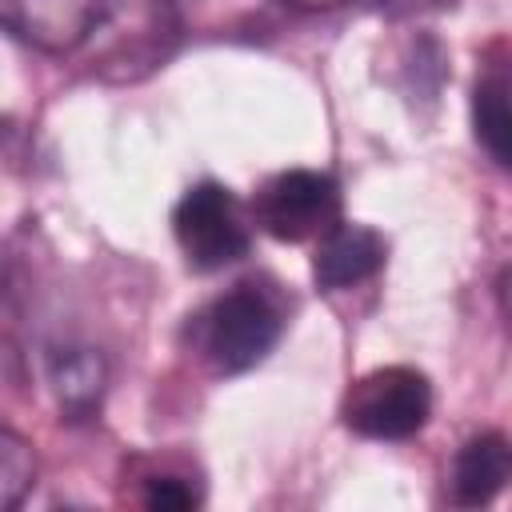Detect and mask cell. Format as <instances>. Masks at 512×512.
Listing matches in <instances>:
<instances>
[{
  "mask_svg": "<svg viewBox=\"0 0 512 512\" xmlns=\"http://www.w3.org/2000/svg\"><path fill=\"white\" fill-rule=\"evenodd\" d=\"M508 472H512V448H508V440L500 432H476L452 456V472H448L452 504H464V508L488 504L504 488Z\"/></svg>",
  "mask_w": 512,
  "mask_h": 512,
  "instance_id": "7",
  "label": "cell"
},
{
  "mask_svg": "<svg viewBox=\"0 0 512 512\" xmlns=\"http://www.w3.org/2000/svg\"><path fill=\"white\" fill-rule=\"evenodd\" d=\"M48 384L56 392V404L68 420H84L100 408L104 384H108V368L104 356L96 348L84 344H64L48 352Z\"/></svg>",
  "mask_w": 512,
  "mask_h": 512,
  "instance_id": "8",
  "label": "cell"
},
{
  "mask_svg": "<svg viewBox=\"0 0 512 512\" xmlns=\"http://www.w3.org/2000/svg\"><path fill=\"white\" fill-rule=\"evenodd\" d=\"M388 260V244L368 224H344L336 220L328 232L316 236L312 252V276L324 292H348L364 280H372Z\"/></svg>",
  "mask_w": 512,
  "mask_h": 512,
  "instance_id": "6",
  "label": "cell"
},
{
  "mask_svg": "<svg viewBox=\"0 0 512 512\" xmlns=\"http://www.w3.org/2000/svg\"><path fill=\"white\" fill-rule=\"evenodd\" d=\"M292 8H304V12H328V8H340L344 0H284Z\"/></svg>",
  "mask_w": 512,
  "mask_h": 512,
  "instance_id": "13",
  "label": "cell"
},
{
  "mask_svg": "<svg viewBox=\"0 0 512 512\" xmlns=\"http://www.w3.org/2000/svg\"><path fill=\"white\" fill-rule=\"evenodd\" d=\"M172 236L196 272H220L248 256L252 232L232 188L216 180L192 184L172 208Z\"/></svg>",
  "mask_w": 512,
  "mask_h": 512,
  "instance_id": "3",
  "label": "cell"
},
{
  "mask_svg": "<svg viewBox=\"0 0 512 512\" xmlns=\"http://www.w3.org/2000/svg\"><path fill=\"white\" fill-rule=\"evenodd\" d=\"M108 8L112 0H0V24L32 48L64 56L92 40Z\"/></svg>",
  "mask_w": 512,
  "mask_h": 512,
  "instance_id": "5",
  "label": "cell"
},
{
  "mask_svg": "<svg viewBox=\"0 0 512 512\" xmlns=\"http://www.w3.org/2000/svg\"><path fill=\"white\" fill-rule=\"evenodd\" d=\"M252 216L276 240H316L340 220V188L320 168H284L256 188Z\"/></svg>",
  "mask_w": 512,
  "mask_h": 512,
  "instance_id": "4",
  "label": "cell"
},
{
  "mask_svg": "<svg viewBox=\"0 0 512 512\" xmlns=\"http://www.w3.org/2000/svg\"><path fill=\"white\" fill-rule=\"evenodd\" d=\"M280 332H284V308L256 280L232 284L192 316V348L212 364V372L224 376L256 368L276 348Z\"/></svg>",
  "mask_w": 512,
  "mask_h": 512,
  "instance_id": "1",
  "label": "cell"
},
{
  "mask_svg": "<svg viewBox=\"0 0 512 512\" xmlns=\"http://www.w3.org/2000/svg\"><path fill=\"white\" fill-rule=\"evenodd\" d=\"M136 484H140L136 500L152 512H184V508H196L200 496H204L200 480L192 472H176V468H152Z\"/></svg>",
  "mask_w": 512,
  "mask_h": 512,
  "instance_id": "11",
  "label": "cell"
},
{
  "mask_svg": "<svg viewBox=\"0 0 512 512\" xmlns=\"http://www.w3.org/2000/svg\"><path fill=\"white\" fill-rule=\"evenodd\" d=\"M4 352H12V344H8V324H4V304H0V356Z\"/></svg>",
  "mask_w": 512,
  "mask_h": 512,
  "instance_id": "14",
  "label": "cell"
},
{
  "mask_svg": "<svg viewBox=\"0 0 512 512\" xmlns=\"http://www.w3.org/2000/svg\"><path fill=\"white\" fill-rule=\"evenodd\" d=\"M472 124L480 148L492 156V164L508 168V140H512V112H508V60L496 44V60H488L472 88Z\"/></svg>",
  "mask_w": 512,
  "mask_h": 512,
  "instance_id": "9",
  "label": "cell"
},
{
  "mask_svg": "<svg viewBox=\"0 0 512 512\" xmlns=\"http://www.w3.org/2000/svg\"><path fill=\"white\" fill-rule=\"evenodd\" d=\"M380 12L388 16H408V12H424V8H440V4H452V0H372Z\"/></svg>",
  "mask_w": 512,
  "mask_h": 512,
  "instance_id": "12",
  "label": "cell"
},
{
  "mask_svg": "<svg viewBox=\"0 0 512 512\" xmlns=\"http://www.w3.org/2000/svg\"><path fill=\"white\" fill-rule=\"evenodd\" d=\"M32 484H36V452H32V444L20 432L0 424V512L16 508L28 496Z\"/></svg>",
  "mask_w": 512,
  "mask_h": 512,
  "instance_id": "10",
  "label": "cell"
},
{
  "mask_svg": "<svg viewBox=\"0 0 512 512\" xmlns=\"http://www.w3.org/2000/svg\"><path fill=\"white\" fill-rule=\"evenodd\" d=\"M344 424L368 440H408L432 416V384L408 364L364 372L340 404Z\"/></svg>",
  "mask_w": 512,
  "mask_h": 512,
  "instance_id": "2",
  "label": "cell"
}]
</instances>
